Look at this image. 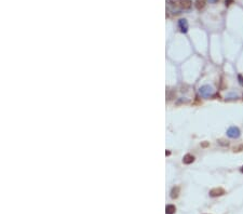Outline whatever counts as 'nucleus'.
<instances>
[{
  "mask_svg": "<svg viewBox=\"0 0 243 214\" xmlns=\"http://www.w3.org/2000/svg\"><path fill=\"white\" fill-rule=\"evenodd\" d=\"M199 94L201 95L202 97H204V99H209V97H211L213 94H214V90H213V88L211 86L205 84V86L200 87Z\"/></svg>",
  "mask_w": 243,
  "mask_h": 214,
  "instance_id": "nucleus-1",
  "label": "nucleus"
},
{
  "mask_svg": "<svg viewBox=\"0 0 243 214\" xmlns=\"http://www.w3.org/2000/svg\"><path fill=\"white\" fill-rule=\"evenodd\" d=\"M241 135V131L238 127L232 126L230 128H228L227 130V136L230 137V139H239Z\"/></svg>",
  "mask_w": 243,
  "mask_h": 214,
  "instance_id": "nucleus-2",
  "label": "nucleus"
},
{
  "mask_svg": "<svg viewBox=\"0 0 243 214\" xmlns=\"http://www.w3.org/2000/svg\"><path fill=\"white\" fill-rule=\"evenodd\" d=\"M209 194H210L211 197H221V196H223V195H225L226 192H225V189H224V188L216 187V188H213V189H211Z\"/></svg>",
  "mask_w": 243,
  "mask_h": 214,
  "instance_id": "nucleus-3",
  "label": "nucleus"
},
{
  "mask_svg": "<svg viewBox=\"0 0 243 214\" xmlns=\"http://www.w3.org/2000/svg\"><path fill=\"white\" fill-rule=\"evenodd\" d=\"M178 27H179V29H181V33H187V30H188V22H187V20H185V18H181V20H179Z\"/></svg>",
  "mask_w": 243,
  "mask_h": 214,
  "instance_id": "nucleus-4",
  "label": "nucleus"
},
{
  "mask_svg": "<svg viewBox=\"0 0 243 214\" xmlns=\"http://www.w3.org/2000/svg\"><path fill=\"white\" fill-rule=\"evenodd\" d=\"M177 6H179L181 9H189L191 7V0H178Z\"/></svg>",
  "mask_w": 243,
  "mask_h": 214,
  "instance_id": "nucleus-5",
  "label": "nucleus"
},
{
  "mask_svg": "<svg viewBox=\"0 0 243 214\" xmlns=\"http://www.w3.org/2000/svg\"><path fill=\"white\" fill-rule=\"evenodd\" d=\"M194 161V157L192 156V155L190 154H187L186 156H184V159H183V162L185 164H192V162Z\"/></svg>",
  "mask_w": 243,
  "mask_h": 214,
  "instance_id": "nucleus-6",
  "label": "nucleus"
},
{
  "mask_svg": "<svg viewBox=\"0 0 243 214\" xmlns=\"http://www.w3.org/2000/svg\"><path fill=\"white\" fill-rule=\"evenodd\" d=\"M175 211H176V208H175V205L173 204H168L165 208V213L166 214H174Z\"/></svg>",
  "mask_w": 243,
  "mask_h": 214,
  "instance_id": "nucleus-7",
  "label": "nucleus"
},
{
  "mask_svg": "<svg viewBox=\"0 0 243 214\" xmlns=\"http://www.w3.org/2000/svg\"><path fill=\"white\" fill-rule=\"evenodd\" d=\"M206 0H196V8L198 10H202L205 6Z\"/></svg>",
  "mask_w": 243,
  "mask_h": 214,
  "instance_id": "nucleus-8",
  "label": "nucleus"
},
{
  "mask_svg": "<svg viewBox=\"0 0 243 214\" xmlns=\"http://www.w3.org/2000/svg\"><path fill=\"white\" fill-rule=\"evenodd\" d=\"M178 192H179V187H173L172 190H171V198L172 199H176L178 197Z\"/></svg>",
  "mask_w": 243,
  "mask_h": 214,
  "instance_id": "nucleus-9",
  "label": "nucleus"
},
{
  "mask_svg": "<svg viewBox=\"0 0 243 214\" xmlns=\"http://www.w3.org/2000/svg\"><path fill=\"white\" fill-rule=\"evenodd\" d=\"M243 150V144H240L239 146H236V147H233V151L234 152H240Z\"/></svg>",
  "mask_w": 243,
  "mask_h": 214,
  "instance_id": "nucleus-10",
  "label": "nucleus"
},
{
  "mask_svg": "<svg viewBox=\"0 0 243 214\" xmlns=\"http://www.w3.org/2000/svg\"><path fill=\"white\" fill-rule=\"evenodd\" d=\"M239 96L237 94H233V93H231V94H229L227 96V99H238Z\"/></svg>",
  "mask_w": 243,
  "mask_h": 214,
  "instance_id": "nucleus-11",
  "label": "nucleus"
},
{
  "mask_svg": "<svg viewBox=\"0 0 243 214\" xmlns=\"http://www.w3.org/2000/svg\"><path fill=\"white\" fill-rule=\"evenodd\" d=\"M238 80H239V83H240L241 86H243V76L241 75V74L238 75Z\"/></svg>",
  "mask_w": 243,
  "mask_h": 214,
  "instance_id": "nucleus-12",
  "label": "nucleus"
},
{
  "mask_svg": "<svg viewBox=\"0 0 243 214\" xmlns=\"http://www.w3.org/2000/svg\"><path fill=\"white\" fill-rule=\"evenodd\" d=\"M232 2H233L232 0H226V6H230Z\"/></svg>",
  "mask_w": 243,
  "mask_h": 214,
  "instance_id": "nucleus-13",
  "label": "nucleus"
},
{
  "mask_svg": "<svg viewBox=\"0 0 243 214\" xmlns=\"http://www.w3.org/2000/svg\"><path fill=\"white\" fill-rule=\"evenodd\" d=\"M209 1H210L211 3H215V2H217L218 0H209Z\"/></svg>",
  "mask_w": 243,
  "mask_h": 214,
  "instance_id": "nucleus-14",
  "label": "nucleus"
},
{
  "mask_svg": "<svg viewBox=\"0 0 243 214\" xmlns=\"http://www.w3.org/2000/svg\"><path fill=\"white\" fill-rule=\"evenodd\" d=\"M240 172H241V173H243V166L240 168Z\"/></svg>",
  "mask_w": 243,
  "mask_h": 214,
  "instance_id": "nucleus-15",
  "label": "nucleus"
}]
</instances>
